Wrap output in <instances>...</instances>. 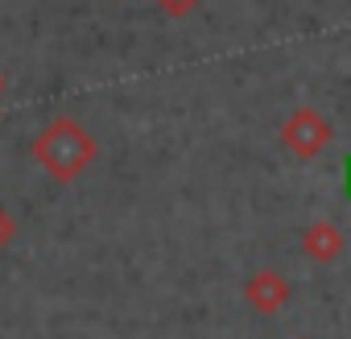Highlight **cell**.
Wrapping results in <instances>:
<instances>
[{
	"label": "cell",
	"mask_w": 351,
	"mask_h": 339,
	"mask_svg": "<svg viewBox=\"0 0 351 339\" xmlns=\"http://www.w3.org/2000/svg\"><path fill=\"white\" fill-rule=\"evenodd\" d=\"M29 153H34V161L46 170L54 183H75L83 170L95 161L99 145H95V137H91L75 116H54V120L34 137Z\"/></svg>",
	"instance_id": "obj_1"
},
{
	"label": "cell",
	"mask_w": 351,
	"mask_h": 339,
	"mask_svg": "<svg viewBox=\"0 0 351 339\" xmlns=\"http://www.w3.org/2000/svg\"><path fill=\"white\" fill-rule=\"evenodd\" d=\"M330 137H335V128H330V120L318 112V108H293L285 120H281V145H285V153H293L298 161H314L326 145H330Z\"/></svg>",
	"instance_id": "obj_2"
},
{
	"label": "cell",
	"mask_w": 351,
	"mask_h": 339,
	"mask_svg": "<svg viewBox=\"0 0 351 339\" xmlns=\"http://www.w3.org/2000/svg\"><path fill=\"white\" fill-rule=\"evenodd\" d=\"M289 281L277 273V269H256L248 281H244V298H248V306L256 310V314H277V310H285V302H289Z\"/></svg>",
	"instance_id": "obj_3"
},
{
	"label": "cell",
	"mask_w": 351,
	"mask_h": 339,
	"mask_svg": "<svg viewBox=\"0 0 351 339\" xmlns=\"http://www.w3.org/2000/svg\"><path fill=\"white\" fill-rule=\"evenodd\" d=\"M343 248H347V236H343L339 224H330V220H314V224L302 228V253H306L310 261L330 265V261L343 257Z\"/></svg>",
	"instance_id": "obj_4"
},
{
	"label": "cell",
	"mask_w": 351,
	"mask_h": 339,
	"mask_svg": "<svg viewBox=\"0 0 351 339\" xmlns=\"http://www.w3.org/2000/svg\"><path fill=\"white\" fill-rule=\"evenodd\" d=\"M153 5H157L165 17H191V13L203 5V0H153Z\"/></svg>",
	"instance_id": "obj_5"
},
{
	"label": "cell",
	"mask_w": 351,
	"mask_h": 339,
	"mask_svg": "<svg viewBox=\"0 0 351 339\" xmlns=\"http://www.w3.org/2000/svg\"><path fill=\"white\" fill-rule=\"evenodd\" d=\"M17 232H21V228H17V215H13L9 207H0V248H9V244L17 240Z\"/></svg>",
	"instance_id": "obj_6"
},
{
	"label": "cell",
	"mask_w": 351,
	"mask_h": 339,
	"mask_svg": "<svg viewBox=\"0 0 351 339\" xmlns=\"http://www.w3.org/2000/svg\"><path fill=\"white\" fill-rule=\"evenodd\" d=\"M0 91H5V75H0Z\"/></svg>",
	"instance_id": "obj_7"
},
{
	"label": "cell",
	"mask_w": 351,
	"mask_h": 339,
	"mask_svg": "<svg viewBox=\"0 0 351 339\" xmlns=\"http://www.w3.org/2000/svg\"><path fill=\"white\" fill-rule=\"evenodd\" d=\"M298 339H310V335H298Z\"/></svg>",
	"instance_id": "obj_8"
}]
</instances>
